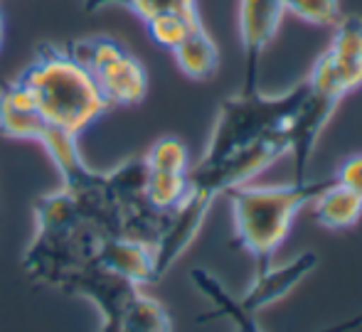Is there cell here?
<instances>
[{"label": "cell", "mask_w": 362, "mask_h": 332, "mask_svg": "<svg viewBox=\"0 0 362 332\" xmlns=\"http://www.w3.org/2000/svg\"><path fill=\"white\" fill-rule=\"evenodd\" d=\"M101 332H173V320L156 298L139 288L114 313L101 318Z\"/></svg>", "instance_id": "30bf717a"}, {"label": "cell", "mask_w": 362, "mask_h": 332, "mask_svg": "<svg viewBox=\"0 0 362 332\" xmlns=\"http://www.w3.org/2000/svg\"><path fill=\"white\" fill-rule=\"evenodd\" d=\"M284 10L313 28H330L343 20V5L340 0H281Z\"/></svg>", "instance_id": "ac0fdd59"}, {"label": "cell", "mask_w": 362, "mask_h": 332, "mask_svg": "<svg viewBox=\"0 0 362 332\" xmlns=\"http://www.w3.org/2000/svg\"><path fill=\"white\" fill-rule=\"evenodd\" d=\"M144 25L153 42L165 49H173L185 40L190 30L202 25V18L200 15H160V18H153Z\"/></svg>", "instance_id": "d6986e66"}, {"label": "cell", "mask_w": 362, "mask_h": 332, "mask_svg": "<svg viewBox=\"0 0 362 332\" xmlns=\"http://www.w3.org/2000/svg\"><path fill=\"white\" fill-rule=\"evenodd\" d=\"M3 42H5V15L0 10V49H3Z\"/></svg>", "instance_id": "7402d4cb"}, {"label": "cell", "mask_w": 362, "mask_h": 332, "mask_svg": "<svg viewBox=\"0 0 362 332\" xmlns=\"http://www.w3.org/2000/svg\"><path fill=\"white\" fill-rule=\"evenodd\" d=\"M308 84V81H305ZM340 106L338 99L323 94V91L308 86L305 96L300 101L298 111H296L293 121H291L286 131L288 141V155L293 158V182H305V167L313 155V148L318 143L320 133L328 126V121L333 119L335 109Z\"/></svg>", "instance_id": "52a82bcc"}, {"label": "cell", "mask_w": 362, "mask_h": 332, "mask_svg": "<svg viewBox=\"0 0 362 332\" xmlns=\"http://www.w3.org/2000/svg\"><path fill=\"white\" fill-rule=\"evenodd\" d=\"M333 177H335V182L350 187V190L362 199V153L350 155L348 160L338 167V172H335Z\"/></svg>", "instance_id": "ffe728a7"}, {"label": "cell", "mask_w": 362, "mask_h": 332, "mask_svg": "<svg viewBox=\"0 0 362 332\" xmlns=\"http://www.w3.org/2000/svg\"><path fill=\"white\" fill-rule=\"evenodd\" d=\"M94 263L124 275L136 285L156 283V247L148 242L109 237L99 244Z\"/></svg>", "instance_id": "9c48e42d"}, {"label": "cell", "mask_w": 362, "mask_h": 332, "mask_svg": "<svg viewBox=\"0 0 362 332\" xmlns=\"http://www.w3.org/2000/svg\"><path fill=\"white\" fill-rule=\"evenodd\" d=\"M15 81L28 91L45 124L74 136L109 111L89 71L67 52V47H40Z\"/></svg>", "instance_id": "6da1fadb"}, {"label": "cell", "mask_w": 362, "mask_h": 332, "mask_svg": "<svg viewBox=\"0 0 362 332\" xmlns=\"http://www.w3.org/2000/svg\"><path fill=\"white\" fill-rule=\"evenodd\" d=\"M330 182H333V177L269 187L247 182V185L232 187L224 192L234 219L232 244L244 249L254 259V266H257L254 273L272 266L274 254L286 242L291 224H293L296 214L300 212V207L308 204Z\"/></svg>", "instance_id": "7a4b0ae2"}, {"label": "cell", "mask_w": 362, "mask_h": 332, "mask_svg": "<svg viewBox=\"0 0 362 332\" xmlns=\"http://www.w3.org/2000/svg\"><path fill=\"white\" fill-rule=\"evenodd\" d=\"M47 131V124L30 101L28 91L18 81L0 86V133L18 141H37Z\"/></svg>", "instance_id": "7c38bea8"}, {"label": "cell", "mask_w": 362, "mask_h": 332, "mask_svg": "<svg viewBox=\"0 0 362 332\" xmlns=\"http://www.w3.org/2000/svg\"><path fill=\"white\" fill-rule=\"evenodd\" d=\"M109 5L129 8L144 23L160 18V15H200L197 0H84V10H89V13L99 8H109Z\"/></svg>", "instance_id": "2e32d148"}, {"label": "cell", "mask_w": 362, "mask_h": 332, "mask_svg": "<svg viewBox=\"0 0 362 332\" xmlns=\"http://www.w3.org/2000/svg\"><path fill=\"white\" fill-rule=\"evenodd\" d=\"M308 86L343 101L362 86V18L343 15L333 28L328 49L315 59Z\"/></svg>", "instance_id": "5b68a950"}, {"label": "cell", "mask_w": 362, "mask_h": 332, "mask_svg": "<svg viewBox=\"0 0 362 332\" xmlns=\"http://www.w3.org/2000/svg\"><path fill=\"white\" fill-rule=\"evenodd\" d=\"M67 52L89 71L109 109L136 106L148 94V74L139 57L109 35H94L69 42Z\"/></svg>", "instance_id": "277c9868"}, {"label": "cell", "mask_w": 362, "mask_h": 332, "mask_svg": "<svg viewBox=\"0 0 362 332\" xmlns=\"http://www.w3.org/2000/svg\"><path fill=\"white\" fill-rule=\"evenodd\" d=\"M190 280L195 283V288L205 295L212 303V310L205 315H200V323L207 320H229L234 332H264L262 325L257 320V313H252L249 308H244L242 300L237 295H232L222 283L205 268H192L190 271Z\"/></svg>", "instance_id": "8fae6325"}, {"label": "cell", "mask_w": 362, "mask_h": 332, "mask_svg": "<svg viewBox=\"0 0 362 332\" xmlns=\"http://www.w3.org/2000/svg\"><path fill=\"white\" fill-rule=\"evenodd\" d=\"M175 64L187 79L205 81L212 79L219 69V49L217 42L212 40V35L205 30V25H197L195 30L185 35L177 47L170 49Z\"/></svg>", "instance_id": "5bb4252c"}, {"label": "cell", "mask_w": 362, "mask_h": 332, "mask_svg": "<svg viewBox=\"0 0 362 332\" xmlns=\"http://www.w3.org/2000/svg\"><path fill=\"white\" fill-rule=\"evenodd\" d=\"M315 266H318V254L315 251H303L286 266H269V268L254 273L247 293L239 295V300H242L244 308L259 313L262 308H269L272 303L286 298L305 275L313 273Z\"/></svg>", "instance_id": "ba28073f"}, {"label": "cell", "mask_w": 362, "mask_h": 332, "mask_svg": "<svg viewBox=\"0 0 362 332\" xmlns=\"http://www.w3.org/2000/svg\"><path fill=\"white\" fill-rule=\"evenodd\" d=\"M286 15L281 0H239V40L244 49V86H259V59L276 37Z\"/></svg>", "instance_id": "8992f818"}, {"label": "cell", "mask_w": 362, "mask_h": 332, "mask_svg": "<svg viewBox=\"0 0 362 332\" xmlns=\"http://www.w3.org/2000/svg\"><path fill=\"white\" fill-rule=\"evenodd\" d=\"M187 172L148 170L146 167V197H148V202H151L156 209H160V212H173V209H175L187 195Z\"/></svg>", "instance_id": "9a60e30c"}, {"label": "cell", "mask_w": 362, "mask_h": 332, "mask_svg": "<svg viewBox=\"0 0 362 332\" xmlns=\"http://www.w3.org/2000/svg\"><path fill=\"white\" fill-rule=\"evenodd\" d=\"M310 207L313 219L323 229H350L362 217V199L350 187L335 182V177L310 199Z\"/></svg>", "instance_id": "4fadbf2b"}, {"label": "cell", "mask_w": 362, "mask_h": 332, "mask_svg": "<svg viewBox=\"0 0 362 332\" xmlns=\"http://www.w3.org/2000/svg\"><path fill=\"white\" fill-rule=\"evenodd\" d=\"M308 84L300 81L293 89L276 96H267L259 86L242 89L219 104L210 141L200 162H217L222 158L252 148L272 138H286V131L305 96ZM288 143V141H286Z\"/></svg>", "instance_id": "3957f363"}, {"label": "cell", "mask_w": 362, "mask_h": 332, "mask_svg": "<svg viewBox=\"0 0 362 332\" xmlns=\"http://www.w3.org/2000/svg\"><path fill=\"white\" fill-rule=\"evenodd\" d=\"M148 170H170V172H187L190 170V155L180 138L165 136L158 138L144 155Z\"/></svg>", "instance_id": "e0dca14e"}, {"label": "cell", "mask_w": 362, "mask_h": 332, "mask_svg": "<svg viewBox=\"0 0 362 332\" xmlns=\"http://www.w3.org/2000/svg\"><path fill=\"white\" fill-rule=\"evenodd\" d=\"M360 328H362V310H360V313H355L353 318L343 320V323H338V325H330V328H323L318 332H355Z\"/></svg>", "instance_id": "44dd1931"}]
</instances>
